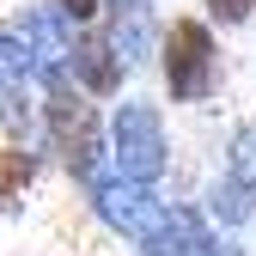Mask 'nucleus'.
<instances>
[{"mask_svg": "<svg viewBox=\"0 0 256 256\" xmlns=\"http://www.w3.org/2000/svg\"><path fill=\"white\" fill-rule=\"evenodd\" d=\"M158 55H165L171 104H202L220 86V49H214V30L202 18H171V30L158 37Z\"/></svg>", "mask_w": 256, "mask_h": 256, "instance_id": "nucleus-1", "label": "nucleus"}, {"mask_svg": "<svg viewBox=\"0 0 256 256\" xmlns=\"http://www.w3.org/2000/svg\"><path fill=\"white\" fill-rule=\"evenodd\" d=\"M43 128H49V146L61 152V165H68L80 183L98 177V152H104V134H98V110H92L68 80L49 86V104H43Z\"/></svg>", "mask_w": 256, "mask_h": 256, "instance_id": "nucleus-2", "label": "nucleus"}, {"mask_svg": "<svg viewBox=\"0 0 256 256\" xmlns=\"http://www.w3.org/2000/svg\"><path fill=\"white\" fill-rule=\"evenodd\" d=\"M110 158H116V171L134 177V183H158V177H165L171 152H165V122H158L152 104H140V98L116 104V122H110Z\"/></svg>", "mask_w": 256, "mask_h": 256, "instance_id": "nucleus-3", "label": "nucleus"}, {"mask_svg": "<svg viewBox=\"0 0 256 256\" xmlns=\"http://www.w3.org/2000/svg\"><path fill=\"white\" fill-rule=\"evenodd\" d=\"M92 202H98V214L110 220V226L122 232V238H134V244H146L158 226H165V202L152 196V183H134V177H92Z\"/></svg>", "mask_w": 256, "mask_h": 256, "instance_id": "nucleus-4", "label": "nucleus"}, {"mask_svg": "<svg viewBox=\"0 0 256 256\" xmlns=\"http://www.w3.org/2000/svg\"><path fill=\"white\" fill-rule=\"evenodd\" d=\"M214 214L238 226V220L256 214V122H244L232 134V152H226V171L214 183Z\"/></svg>", "mask_w": 256, "mask_h": 256, "instance_id": "nucleus-5", "label": "nucleus"}, {"mask_svg": "<svg viewBox=\"0 0 256 256\" xmlns=\"http://www.w3.org/2000/svg\"><path fill=\"white\" fill-rule=\"evenodd\" d=\"M18 30H24V49H30V74H37V80H68V68H74V18L68 12H24L18 18Z\"/></svg>", "mask_w": 256, "mask_h": 256, "instance_id": "nucleus-6", "label": "nucleus"}, {"mask_svg": "<svg viewBox=\"0 0 256 256\" xmlns=\"http://www.w3.org/2000/svg\"><path fill=\"white\" fill-rule=\"evenodd\" d=\"M24 74H30V49L18 24H0V122L24 134L30 128V104H24Z\"/></svg>", "mask_w": 256, "mask_h": 256, "instance_id": "nucleus-7", "label": "nucleus"}, {"mask_svg": "<svg viewBox=\"0 0 256 256\" xmlns=\"http://www.w3.org/2000/svg\"><path fill=\"white\" fill-rule=\"evenodd\" d=\"M122 68H128V61L116 55V43L110 37H80L74 43V80L86 86V92H98V98H110V92L122 86Z\"/></svg>", "mask_w": 256, "mask_h": 256, "instance_id": "nucleus-8", "label": "nucleus"}, {"mask_svg": "<svg viewBox=\"0 0 256 256\" xmlns=\"http://www.w3.org/2000/svg\"><path fill=\"white\" fill-rule=\"evenodd\" d=\"M104 37L116 43V55L134 68V61H146V43H152V0H110V24Z\"/></svg>", "mask_w": 256, "mask_h": 256, "instance_id": "nucleus-9", "label": "nucleus"}, {"mask_svg": "<svg viewBox=\"0 0 256 256\" xmlns=\"http://www.w3.org/2000/svg\"><path fill=\"white\" fill-rule=\"evenodd\" d=\"M30 177H37V152L24 146H0V208H18Z\"/></svg>", "mask_w": 256, "mask_h": 256, "instance_id": "nucleus-10", "label": "nucleus"}, {"mask_svg": "<svg viewBox=\"0 0 256 256\" xmlns=\"http://www.w3.org/2000/svg\"><path fill=\"white\" fill-rule=\"evenodd\" d=\"M208 12H214L220 24H244V18L256 12V0H208Z\"/></svg>", "mask_w": 256, "mask_h": 256, "instance_id": "nucleus-11", "label": "nucleus"}, {"mask_svg": "<svg viewBox=\"0 0 256 256\" xmlns=\"http://www.w3.org/2000/svg\"><path fill=\"white\" fill-rule=\"evenodd\" d=\"M55 6L68 12V18H92V12H98V0H55Z\"/></svg>", "mask_w": 256, "mask_h": 256, "instance_id": "nucleus-12", "label": "nucleus"}]
</instances>
